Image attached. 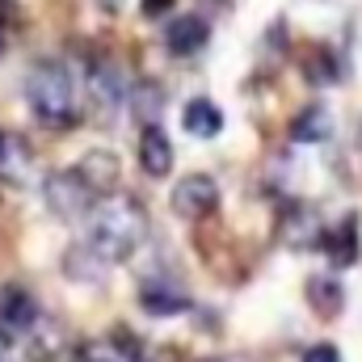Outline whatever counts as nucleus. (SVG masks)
Returning a JSON list of instances; mask_svg holds the SVG:
<instances>
[{"label": "nucleus", "instance_id": "9", "mask_svg": "<svg viewBox=\"0 0 362 362\" xmlns=\"http://www.w3.org/2000/svg\"><path fill=\"white\" fill-rule=\"evenodd\" d=\"M206 38H211V25H206L202 17H194V13L177 17V21L165 30V42H169L173 55H194V51H202Z\"/></svg>", "mask_w": 362, "mask_h": 362}, {"label": "nucleus", "instance_id": "11", "mask_svg": "<svg viewBox=\"0 0 362 362\" xmlns=\"http://www.w3.org/2000/svg\"><path fill=\"white\" fill-rule=\"evenodd\" d=\"M181 127H185L189 135H198V139H215V135L223 131V114H219V105H215V101L194 97V101L181 110Z\"/></svg>", "mask_w": 362, "mask_h": 362}, {"label": "nucleus", "instance_id": "19", "mask_svg": "<svg viewBox=\"0 0 362 362\" xmlns=\"http://www.w3.org/2000/svg\"><path fill=\"white\" fill-rule=\"evenodd\" d=\"M177 0H144V17H165Z\"/></svg>", "mask_w": 362, "mask_h": 362}, {"label": "nucleus", "instance_id": "4", "mask_svg": "<svg viewBox=\"0 0 362 362\" xmlns=\"http://www.w3.org/2000/svg\"><path fill=\"white\" fill-rule=\"evenodd\" d=\"M169 202H173V211H177L181 219L198 223V219H206L219 206V185H215V177H206V173H189V177H181L173 185Z\"/></svg>", "mask_w": 362, "mask_h": 362}, {"label": "nucleus", "instance_id": "8", "mask_svg": "<svg viewBox=\"0 0 362 362\" xmlns=\"http://www.w3.org/2000/svg\"><path fill=\"white\" fill-rule=\"evenodd\" d=\"M139 165H144L148 177H165V173L173 169V144H169V135L160 131V122L144 127V135H139Z\"/></svg>", "mask_w": 362, "mask_h": 362}, {"label": "nucleus", "instance_id": "12", "mask_svg": "<svg viewBox=\"0 0 362 362\" xmlns=\"http://www.w3.org/2000/svg\"><path fill=\"white\" fill-rule=\"evenodd\" d=\"M329 135H333V114H329L325 105H308V110H299L295 122H291V139H295V144H325Z\"/></svg>", "mask_w": 362, "mask_h": 362}, {"label": "nucleus", "instance_id": "13", "mask_svg": "<svg viewBox=\"0 0 362 362\" xmlns=\"http://www.w3.org/2000/svg\"><path fill=\"white\" fill-rule=\"evenodd\" d=\"M325 253L333 266H354L358 262V215H346L337 232L325 236Z\"/></svg>", "mask_w": 362, "mask_h": 362}, {"label": "nucleus", "instance_id": "15", "mask_svg": "<svg viewBox=\"0 0 362 362\" xmlns=\"http://www.w3.org/2000/svg\"><path fill=\"white\" fill-rule=\"evenodd\" d=\"M131 110L139 114V122H144V127H152V122L160 118V110H165V89H160V85H152V81H144V85L135 89V97H131Z\"/></svg>", "mask_w": 362, "mask_h": 362}, {"label": "nucleus", "instance_id": "3", "mask_svg": "<svg viewBox=\"0 0 362 362\" xmlns=\"http://www.w3.org/2000/svg\"><path fill=\"white\" fill-rule=\"evenodd\" d=\"M42 194H47V206H51L59 219H81V215H89L93 202H97V194H93L89 185L81 181V173H76V169L51 173Z\"/></svg>", "mask_w": 362, "mask_h": 362}, {"label": "nucleus", "instance_id": "22", "mask_svg": "<svg viewBox=\"0 0 362 362\" xmlns=\"http://www.w3.org/2000/svg\"><path fill=\"white\" fill-rule=\"evenodd\" d=\"M0 55H4V34H0Z\"/></svg>", "mask_w": 362, "mask_h": 362}, {"label": "nucleus", "instance_id": "5", "mask_svg": "<svg viewBox=\"0 0 362 362\" xmlns=\"http://www.w3.org/2000/svg\"><path fill=\"white\" fill-rule=\"evenodd\" d=\"M34 325H38V299H34L25 286L4 282V286H0V329L25 333V329H34Z\"/></svg>", "mask_w": 362, "mask_h": 362}, {"label": "nucleus", "instance_id": "1", "mask_svg": "<svg viewBox=\"0 0 362 362\" xmlns=\"http://www.w3.org/2000/svg\"><path fill=\"white\" fill-rule=\"evenodd\" d=\"M144 232H148V215H144V206L135 198H105L93 211L89 249L105 266H118L144 245Z\"/></svg>", "mask_w": 362, "mask_h": 362}, {"label": "nucleus", "instance_id": "10", "mask_svg": "<svg viewBox=\"0 0 362 362\" xmlns=\"http://www.w3.org/2000/svg\"><path fill=\"white\" fill-rule=\"evenodd\" d=\"M139 308L148 316H177L189 308V299H185V291L169 286V282H148V286H139Z\"/></svg>", "mask_w": 362, "mask_h": 362}, {"label": "nucleus", "instance_id": "14", "mask_svg": "<svg viewBox=\"0 0 362 362\" xmlns=\"http://www.w3.org/2000/svg\"><path fill=\"white\" fill-rule=\"evenodd\" d=\"M308 299H312V312L316 316H337L341 312V286L329 278V274H316L312 282H308Z\"/></svg>", "mask_w": 362, "mask_h": 362}, {"label": "nucleus", "instance_id": "7", "mask_svg": "<svg viewBox=\"0 0 362 362\" xmlns=\"http://www.w3.org/2000/svg\"><path fill=\"white\" fill-rule=\"evenodd\" d=\"M89 97L97 105V114H114L127 101V81H122V72L110 59H101V64L89 68Z\"/></svg>", "mask_w": 362, "mask_h": 362}, {"label": "nucleus", "instance_id": "18", "mask_svg": "<svg viewBox=\"0 0 362 362\" xmlns=\"http://www.w3.org/2000/svg\"><path fill=\"white\" fill-rule=\"evenodd\" d=\"M303 362H341V354H337V346L320 341V346H312V350L303 354Z\"/></svg>", "mask_w": 362, "mask_h": 362}, {"label": "nucleus", "instance_id": "6", "mask_svg": "<svg viewBox=\"0 0 362 362\" xmlns=\"http://www.w3.org/2000/svg\"><path fill=\"white\" fill-rule=\"evenodd\" d=\"M76 173H81V181L89 185L97 198H110V194L118 189V181H122V165H118V156H114V152L93 148V152H85V156H81Z\"/></svg>", "mask_w": 362, "mask_h": 362}, {"label": "nucleus", "instance_id": "17", "mask_svg": "<svg viewBox=\"0 0 362 362\" xmlns=\"http://www.w3.org/2000/svg\"><path fill=\"white\" fill-rule=\"evenodd\" d=\"M72 362H114V354H110V350H105V346H81V350H76V354H72Z\"/></svg>", "mask_w": 362, "mask_h": 362}, {"label": "nucleus", "instance_id": "20", "mask_svg": "<svg viewBox=\"0 0 362 362\" xmlns=\"http://www.w3.org/2000/svg\"><path fill=\"white\" fill-rule=\"evenodd\" d=\"M4 346H8V333H0V354H4Z\"/></svg>", "mask_w": 362, "mask_h": 362}, {"label": "nucleus", "instance_id": "21", "mask_svg": "<svg viewBox=\"0 0 362 362\" xmlns=\"http://www.w3.org/2000/svg\"><path fill=\"white\" fill-rule=\"evenodd\" d=\"M4 148H8V139H4V131H0V156H4Z\"/></svg>", "mask_w": 362, "mask_h": 362}, {"label": "nucleus", "instance_id": "2", "mask_svg": "<svg viewBox=\"0 0 362 362\" xmlns=\"http://www.w3.org/2000/svg\"><path fill=\"white\" fill-rule=\"evenodd\" d=\"M25 97H30L34 118L47 122V127H55V131H64V127H72L81 118V110H76V85H72L68 68L55 64V59L34 64V72L25 81Z\"/></svg>", "mask_w": 362, "mask_h": 362}, {"label": "nucleus", "instance_id": "16", "mask_svg": "<svg viewBox=\"0 0 362 362\" xmlns=\"http://www.w3.org/2000/svg\"><path fill=\"white\" fill-rule=\"evenodd\" d=\"M312 59H316V64H308V76H312V85H337V76H341V72H337L333 55H329V51L320 47V51H316Z\"/></svg>", "mask_w": 362, "mask_h": 362}]
</instances>
